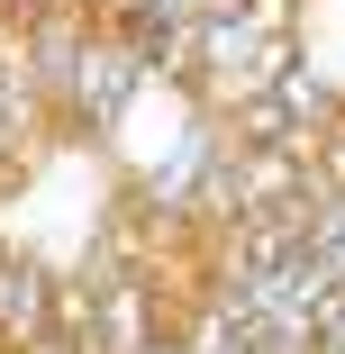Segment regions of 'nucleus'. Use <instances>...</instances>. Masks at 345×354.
<instances>
[{
  "mask_svg": "<svg viewBox=\"0 0 345 354\" xmlns=\"http://www.w3.org/2000/svg\"><path fill=\"white\" fill-rule=\"evenodd\" d=\"M46 318V281L19 272V263H0V327H37Z\"/></svg>",
  "mask_w": 345,
  "mask_h": 354,
  "instance_id": "f257e3e1",
  "label": "nucleus"
}]
</instances>
